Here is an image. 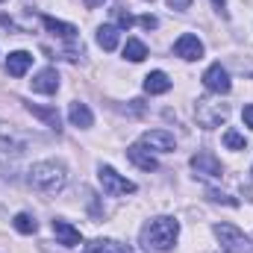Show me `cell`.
<instances>
[{
  "mask_svg": "<svg viewBox=\"0 0 253 253\" xmlns=\"http://www.w3.org/2000/svg\"><path fill=\"white\" fill-rule=\"evenodd\" d=\"M177 236H180V221L171 218V215L150 218L141 227V245H144V251L153 253H168L177 245Z\"/></svg>",
  "mask_w": 253,
  "mask_h": 253,
  "instance_id": "cell-1",
  "label": "cell"
},
{
  "mask_svg": "<svg viewBox=\"0 0 253 253\" xmlns=\"http://www.w3.org/2000/svg\"><path fill=\"white\" fill-rule=\"evenodd\" d=\"M27 180H30L33 189L42 191V194H56V191H62L65 183H68V171H65L62 162L47 159V162H36V165L27 171Z\"/></svg>",
  "mask_w": 253,
  "mask_h": 253,
  "instance_id": "cell-2",
  "label": "cell"
},
{
  "mask_svg": "<svg viewBox=\"0 0 253 253\" xmlns=\"http://www.w3.org/2000/svg\"><path fill=\"white\" fill-rule=\"evenodd\" d=\"M212 233H215V239L221 242V248L227 253H253V239H248L233 224H215Z\"/></svg>",
  "mask_w": 253,
  "mask_h": 253,
  "instance_id": "cell-3",
  "label": "cell"
},
{
  "mask_svg": "<svg viewBox=\"0 0 253 253\" xmlns=\"http://www.w3.org/2000/svg\"><path fill=\"white\" fill-rule=\"evenodd\" d=\"M97 177H100V186H103V191H106L109 197H121V194H132V191H135V183L126 180V177H121V174H118L115 168H109V165H100Z\"/></svg>",
  "mask_w": 253,
  "mask_h": 253,
  "instance_id": "cell-4",
  "label": "cell"
},
{
  "mask_svg": "<svg viewBox=\"0 0 253 253\" xmlns=\"http://www.w3.org/2000/svg\"><path fill=\"white\" fill-rule=\"evenodd\" d=\"M194 118H197V124L206 126V129L221 126L224 121H227V106H224V103H215V100H197Z\"/></svg>",
  "mask_w": 253,
  "mask_h": 253,
  "instance_id": "cell-5",
  "label": "cell"
},
{
  "mask_svg": "<svg viewBox=\"0 0 253 253\" xmlns=\"http://www.w3.org/2000/svg\"><path fill=\"white\" fill-rule=\"evenodd\" d=\"M27 141H30V138H27L18 126L3 124V121H0V153H12V156H18V153H24Z\"/></svg>",
  "mask_w": 253,
  "mask_h": 253,
  "instance_id": "cell-6",
  "label": "cell"
},
{
  "mask_svg": "<svg viewBox=\"0 0 253 253\" xmlns=\"http://www.w3.org/2000/svg\"><path fill=\"white\" fill-rule=\"evenodd\" d=\"M203 85H206V91H212V94H227V91L233 88L230 74H227V68H224L221 62H215V65L206 68V74H203Z\"/></svg>",
  "mask_w": 253,
  "mask_h": 253,
  "instance_id": "cell-7",
  "label": "cell"
},
{
  "mask_svg": "<svg viewBox=\"0 0 253 253\" xmlns=\"http://www.w3.org/2000/svg\"><path fill=\"white\" fill-rule=\"evenodd\" d=\"M191 168H194L200 177H212V180H218V177L224 174L221 162H218V159H215V153H209V150L194 153V156H191Z\"/></svg>",
  "mask_w": 253,
  "mask_h": 253,
  "instance_id": "cell-8",
  "label": "cell"
},
{
  "mask_svg": "<svg viewBox=\"0 0 253 253\" xmlns=\"http://www.w3.org/2000/svg\"><path fill=\"white\" fill-rule=\"evenodd\" d=\"M174 53H177L180 59H186V62H194V59L203 56V42H200L197 36H191V33H183V36L174 42Z\"/></svg>",
  "mask_w": 253,
  "mask_h": 253,
  "instance_id": "cell-9",
  "label": "cell"
},
{
  "mask_svg": "<svg viewBox=\"0 0 253 253\" xmlns=\"http://www.w3.org/2000/svg\"><path fill=\"white\" fill-rule=\"evenodd\" d=\"M141 144L150 147V150H159V153H171L177 147V141H174V135L168 129H147L141 135Z\"/></svg>",
  "mask_w": 253,
  "mask_h": 253,
  "instance_id": "cell-10",
  "label": "cell"
},
{
  "mask_svg": "<svg viewBox=\"0 0 253 253\" xmlns=\"http://www.w3.org/2000/svg\"><path fill=\"white\" fill-rule=\"evenodd\" d=\"M30 83H33V91H39V94H56L59 91V74H56V68L39 71Z\"/></svg>",
  "mask_w": 253,
  "mask_h": 253,
  "instance_id": "cell-11",
  "label": "cell"
},
{
  "mask_svg": "<svg viewBox=\"0 0 253 253\" xmlns=\"http://www.w3.org/2000/svg\"><path fill=\"white\" fill-rule=\"evenodd\" d=\"M126 159H129L135 168H141V171H156V168H159L156 156H153V153H150L141 141H138V144H132V147L126 150Z\"/></svg>",
  "mask_w": 253,
  "mask_h": 253,
  "instance_id": "cell-12",
  "label": "cell"
},
{
  "mask_svg": "<svg viewBox=\"0 0 253 253\" xmlns=\"http://www.w3.org/2000/svg\"><path fill=\"white\" fill-rule=\"evenodd\" d=\"M53 236H56V242L65 245V248H77L83 239H80V230L71 224V221H65V218H56L53 221Z\"/></svg>",
  "mask_w": 253,
  "mask_h": 253,
  "instance_id": "cell-13",
  "label": "cell"
},
{
  "mask_svg": "<svg viewBox=\"0 0 253 253\" xmlns=\"http://www.w3.org/2000/svg\"><path fill=\"white\" fill-rule=\"evenodd\" d=\"M144 91L147 94H165V91H171V77L165 71H150L144 77Z\"/></svg>",
  "mask_w": 253,
  "mask_h": 253,
  "instance_id": "cell-14",
  "label": "cell"
},
{
  "mask_svg": "<svg viewBox=\"0 0 253 253\" xmlns=\"http://www.w3.org/2000/svg\"><path fill=\"white\" fill-rule=\"evenodd\" d=\"M68 118H71V124L80 126V129H88V126L94 124V115H91V109H88L85 103H80V100H74V103L68 106Z\"/></svg>",
  "mask_w": 253,
  "mask_h": 253,
  "instance_id": "cell-15",
  "label": "cell"
},
{
  "mask_svg": "<svg viewBox=\"0 0 253 253\" xmlns=\"http://www.w3.org/2000/svg\"><path fill=\"white\" fill-rule=\"evenodd\" d=\"M30 65H33V53L15 50V53H9V59H6V71H9L12 77H24V74L30 71Z\"/></svg>",
  "mask_w": 253,
  "mask_h": 253,
  "instance_id": "cell-16",
  "label": "cell"
},
{
  "mask_svg": "<svg viewBox=\"0 0 253 253\" xmlns=\"http://www.w3.org/2000/svg\"><path fill=\"white\" fill-rule=\"evenodd\" d=\"M42 21H44L47 33H53V36H59V39H68V42H71V39H77V33H80V30H77L74 24H65V21H56V18H50V15H44Z\"/></svg>",
  "mask_w": 253,
  "mask_h": 253,
  "instance_id": "cell-17",
  "label": "cell"
},
{
  "mask_svg": "<svg viewBox=\"0 0 253 253\" xmlns=\"http://www.w3.org/2000/svg\"><path fill=\"white\" fill-rule=\"evenodd\" d=\"M118 27L115 24H103L100 30H97V44L103 47V50H115L118 47Z\"/></svg>",
  "mask_w": 253,
  "mask_h": 253,
  "instance_id": "cell-18",
  "label": "cell"
},
{
  "mask_svg": "<svg viewBox=\"0 0 253 253\" xmlns=\"http://www.w3.org/2000/svg\"><path fill=\"white\" fill-rule=\"evenodd\" d=\"M85 253H126L124 245H118V242H112V239H94Z\"/></svg>",
  "mask_w": 253,
  "mask_h": 253,
  "instance_id": "cell-19",
  "label": "cell"
},
{
  "mask_svg": "<svg viewBox=\"0 0 253 253\" xmlns=\"http://www.w3.org/2000/svg\"><path fill=\"white\" fill-rule=\"evenodd\" d=\"M27 112H33L36 118H42L47 126H53V129L59 132V112H56V109H42V106H36V103H27Z\"/></svg>",
  "mask_w": 253,
  "mask_h": 253,
  "instance_id": "cell-20",
  "label": "cell"
},
{
  "mask_svg": "<svg viewBox=\"0 0 253 253\" xmlns=\"http://www.w3.org/2000/svg\"><path fill=\"white\" fill-rule=\"evenodd\" d=\"M124 56L129 59V62H141V59L147 56V47H144V42H138V39H126Z\"/></svg>",
  "mask_w": 253,
  "mask_h": 253,
  "instance_id": "cell-21",
  "label": "cell"
},
{
  "mask_svg": "<svg viewBox=\"0 0 253 253\" xmlns=\"http://www.w3.org/2000/svg\"><path fill=\"white\" fill-rule=\"evenodd\" d=\"M12 224H15V230H18V233H24V236H33V233L39 230L36 218H33V215H27V212H18Z\"/></svg>",
  "mask_w": 253,
  "mask_h": 253,
  "instance_id": "cell-22",
  "label": "cell"
},
{
  "mask_svg": "<svg viewBox=\"0 0 253 253\" xmlns=\"http://www.w3.org/2000/svg\"><path fill=\"white\" fill-rule=\"evenodd\" d=\"M224 147H230V150H245L248 141H245V135H242L239 129H227V132H224Z\"/></svg>",
  "mask_w": 253,
  "mask_h": 253,
  "instance_id": "cell-23",
  "label": "cell"
},
{
  "mask_svg": "<svg viewBox=\"0 0 253 253\" xmlns=\"http://www.w3.org/2000/svg\"><path fill=\"white\" fill-rule=\"evenodd\" d=\"M112 15H115V27H118V30H129V27L135 24V18L126 12L124 6H115V9H112Z\"/></svg>",
  "mask_w": 253,
  "mask_h": 253,
  "instance_id": "cell-24",
  "label": "cell"
},
{
  "mask_svg": "<svg viewBox=\"0 0 253 253\" xmlns=\"http://www.w3.org/2000/svg\"><path fill=\"white\" fill-rule=\"evenodd\" d=\"M209 200H212V203H227V206H236V200H233V197H227V194H221V191H209Z\"/></svg>",
  "mask_w": 253,
  "mask_h": 253,
  "instance_id": "cell-25",
  "label": "cell"
},
{
  "mask_svg": "<svg viewBox=\"0 0 253 253\" xmlns=\"http://www.w3.org/2000/svg\"><path fill=\"white\" fill-rule=\"evenodd\" d=\"M242 118H245V126H251L253 129V103H248V106L242 109Z\"/></svg>",
  "mask_w": 253,
  "mask_h": 253,
  "instance_id": "cell-26",
  "label": "cell"
},
{
  "mask_svg": "<svg viewBox=\"0 0 253 253\" xmlns=\"http://www.w3.org/2000/svg\"><path fill=\"white\" fill-rule=\"evenodd\" d=\"M138 24H141V27H147V30H153V27H156L159 21H156L153 15H141V18H138Z\"/></svg>",
  "mask_w": 253,
  "mask_h": 253,
  "instance_id": "cell-27",
  "label": "cell"
},
{
  "mask_svg": "<svg viewBox=\"0 0 253 253\" xmlns=\"http://www.w3.org/2000/svg\"><path fill=\"white\" fill-rule=\"evenodd\" d=\"M168 6H171V9H177V12H183V9H189V6H191V0H168Z\"/></svg>",
  "mask_w": 253,
  "mask_h": 253,
  "instance_id": "cell-28",
  "label": "cell"
},
{
  "mask_svg": "<svg viewBox=\"0 0 253 253\" xmlns=\"http://www.w3.org/2000/svg\"><path fill=\"white\" fill-rule=\"evenodd\" d=\"M83 3H85V6H88V9H97V6H103V3H106V0H83Z\"/></svg>",
  "mask_w": 253,
  "mask_h": 253,
  "instance_id": "cell-29",
  "label": "cell"
},
{
  "mask_svg": "<svg viewBox=\"0 0 253 253\" xmlns=\"http://www.w3.org/2000/svg\"><path fill=\"white\" fill-rule=\"evenodd\" d=\"M212 3H215V9H218V12H224V9H227V0H212Z\"/></svg>",
  "mask_w": 253,
  "mask_h": 253,
  "instance_id": "cell-30",
  "label": "cell"
},
{
  "mask_svg": "<svg viewBox=\"0 0 253 253\" xmlns=\"http://www.w3.org/2000/svg\"><path fill=\"white\" fill-rule=\"evenodd\" d=\"M150 3H153V0H150Z\"/></svg>",
  "mask_w": 253,
  "mask_h": 253,
  "instance_id": "cell-31",
  "label": "cell"
}]
</instances>
